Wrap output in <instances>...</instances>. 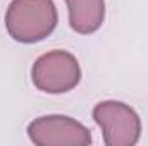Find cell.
Wrapping results in <instances>:
<instances>
[{
    "instance_id": "obj_1",
    "label": "cell",
    "mask_w": 148,
    "mask_h": 146,
    "mask_svg": "<svg viewBox=\"0 0 148 146\" xmlns=\"http://www.w3.org/2000/svg\"><path fill=\"white\" fill-rule=\"evenodd\" d=\"M53 0H12L5 14V28L19 43H36L57 28Z\"/></svg>"
},
{
    "instance_id": "obj_2",
    "label": "cell",
    "mask_w": 148,
    "mask_h": 146,
    "mask_svg": "<svg viewBox=\"0 0 148 146\" xmlns=\"http://www.w3.org/2000/svg\"><path fill=\"white\" fill-rule=\"evenodd\" d=\"M31 79L40 91L60 95L74 89L79 84L81 67L73 53L66 50H52L35 60Z\"/></svg>"
},
{
    "instance_id": "obj_5",
    "label": "cell",
    "mask_w": 148,
    "mask_h": 146,
    "mask_svg": "<svg viewBox=\"0 0 148 146\" xmlns=\"http://www.w3.org/2000/svg\"><path fill=\"white\" fill-rule=\"evenodd\" d=\"M69 9V24L79 35L98 31L105 19L103 0H66Z\"/></svg>"
},
{
    "instance_id": "obj_3",
    "label": "cell",
    "mask_w": 148,
    "mask_h": 146,
    "mask_svg": "<svg viewBox=\"0 0 148 146\" xmlns=\"http://www.w3.org/2000/svg\"><path fill=\"white\" fill-rule=\"evenodd\" d=\"M93 119L100 126L107 146H134L140 141L141 119L122 102H100L93 108Z\"/></svg>"
},
{
    "instance_id": "obj_4",
    "label": "cell",
    "mask_w": 148,
    "mask_h": 146,
    "mask_svg": "<svg viewBox=\"0 0 148 146\" xmlns=\"http://www.w3.org/2000/svg\"><path fill=\"white\" fill-rule=\"evenodd\" d=\"M28 136L38 146H88L90 131L67 115H43L28 126Z\"/></svg>"
}]
</instances>
